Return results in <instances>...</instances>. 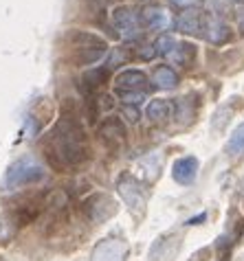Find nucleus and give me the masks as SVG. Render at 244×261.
<instances>
[{"label": "nucleus", "instance_id": "obj_11", "mask_svg": "<svg viewBox=\"0 0 244 261\" xmlns=\"http://www.w3.org/2000/svg\"><path fill=\"white\" fill-rule=\"evenodd\" d=\"M200 27H203V16H200L198 11H183L181 16L176 18V29L181 33H187V35H193L200 31Z\"/></svg>", "mask_w": 244, "mask_h": 261}, {"label": "nucleus", "instance_id": "obj_8", "mask_svg": "<svg viewBox=\"0 0 244 261\" xmlns=\"http://www.w3.org/2000/svg\"><path fill=\"white\" fill-rule=\"evenodd\" d=\"M198 176V158L193 156H183L178 158L172 167V178L176 180L178 185H191Z\"/></svg>", "mask_w": 244, "mask_h": 261}, {"label": "nucleus", "instance_id": "obj_12", "mask_svg": "<svg viewBox=\"0 0 244 261\" xmlns=\"http://www.w3.org/2000/svg\"><path fill=\"white\" fill-rule=\"evenodd\" d=\"M172 110H174V108H172L169 101H165V99H154V101H150V103H148L145 114H148L150 121L161 123V121H167V119H169Z\"/></svg>", "mask_w": 244, "mask_h": 261}, {"label": "nucleus", "instance_id": "obj_22", "mask_svg": "<svg viewBox=\"0 0 244 261\" xmlns=\"http://www.w3.org/2000/svg\"><path fill=\"white\" fill-rule=\"evenodd\" d=\"M126 57H128V53L124 48H114V55L110 57V62H108V66L110 68H114V66H119L121 62H126Z\"/></svg>", "mask_w": 244, "mask_h": 261}, {"label": "nucleus", "instance_id": "obj_16", "mask_svg": "<svg viewBox=\"0 0 244 261\" xmlns=\"http://www.w3.org/2000/svg\"><path fill=\"white\" fill-rule=\"evenodd\" d=\"M106 77H108V70L106 68H92L82 77L84 88H88V92H95L102 88V84H106Z\"/></svg>", "mask_w": 244, "mask_h": 261}, {"label": "nucleus", "instance_id": "obj_21", "mask_svg": "<svg viewBox=\"0 0 244 261\" xmlns=\"http://www.w3.org/2000/svg\"><path fill=\"white\" fill-rule=\"evenodd\" d=\"M119 99L124 101L126 106H136V103H141V101L145 99V95H143V92H126V90H119Z\"/></svg>", "mask_w": 244, "mask_h": 261}, {"label": "nucleus", "instance_id": "obj_5", "mask_svg": "<svg viewBox=\"0 0 244 261\" xmlns=\"http://www.w3.org/2000/svg\"><path fill=\"white\" fill-rule=\"evenodd\" d=\"M126 252H128V246L124 239L110 237L95 246L90 261H126Z\"/></svg>", "mask_w": 244, "mask_h": 261}, {"label": "nucleus", "instance_id": "obj_6", "mask_svg": "<svg viewBox=\"0 0 244 261\" xmlns=\"http://www.w3.org/2000/svg\"><path fill=\"white\" fill-rule=\"evenodd\" d=\"M86 213H88V217L92 222L99 224V222L110 220V217L117 213V204H114V200L110 195L95 193L92 198H88V202H86Z\"/></svg>", "mask_w": 244, "mask_h": 261}, {"label": "nucleus", "instance_id": "obj_18", "mask_svg": "<svg viewBox=\"0 0 244 261\" xmlns=\"http://www.w3.org/2000/svg\"><path fill=\"white\" fill-rule=\"evenodd\" d=\"M174 46H176V40L172 38V35H161V38L154 42V50L156 53H161V55H165V57L172 53V48Z\"/></svg>", "mask_w": 244, "mask_h": 261}, {"label": "nucleus", "instance_id": "obj_19", "mask_svg": "<svg viewBox=\"0 0 244 261\" xmlns=\"http://www.w3.org/2000/svg\"><path fill=\"white\" fill-rule=\"evenodd\" d=\"M205 5L211 11V16H218V18H220V13L229 11V0H205Z\"/></svg>", "mask_w": 244, "mask_h": 261}, {"label": "nucleus", "instance_id": "obj_24", "mask_svg": "<svg viewBox=\"0 0 244 261\" xmlns=\"http://www.w3.org/2000/svg\"><path fill=\"white\" fill-rule=\"evenodd\" d=\"M126 117H128V121H136V119H139V112H136L134 110V108H126Z\"/></svg>", "mask_w": 244, "mask_h": 261}, {"label": "nucleus", "instance_id": "obj_17", "mask_svg": "<svg viewBox=\"0 0 244 261\" xmlns=\"http://www.w3.org/2000/svg\"><path fill=\"white\" fill-rule=\"evenodd\" d=\"M227 151H229L231 156H240V154H244V123H240V125L233 129V134L229 136Z\"/></svg>", "mask_w": 244, "mask_h": 261}, {"label": "nucleus", "instance_id": "obj_7", "mask_svg": "<svg viewBox=\"0 0 244 261\" xmlns=\"http://www.w3.org/2000/svg\"><path fill=\"white\" fill-rule=\"evenodd\" d=\"M200 31L205 33V38L211 42V44H225V42L231 38V31H229V27L222 22L218 16H207L203 18V27H200Z\"/></svg>", "mask_w": 244, "mask_h": 261}, {"label": "nucleus", "instance_id": "obj_15", "mask_svg": "<svg viewBox=\"0 0 244 261\" xmlns=\"http://www.w3.org/2000/svg\"><path fill=\"white\" fill-rule=\"evenodd\" d=\"M99 134L104 136L106 141H121L126 136V127L119 119H106L99 127Z\"/></svg>", "mask_w": 244, "mask_h": 261}, {"label": "nucleus", "instance_id": "obj_4", "mask_svg": "<svg viewBox=\"0 0 244 261\" xmlns=\"http://www.w3.org/2000/svg\"><path fill=\"white\" fill-rule=\"evenodd\" d=\"M112 24L124 40H136L141 35L139 16H136L130 7H117L112 11Z\"/></svg>", "mask_w": 244, "mask_h": 261}, {"label": "nucleus", "instance_id": "obj_9", "mask_svg": "<svg viewBox=\"0 0 244 261\" xmlns=\"http://www.w3.org/2000/svg\"><path fill=\"white\" fill-rule=\"evenodd\" d=\"M141 20H143V24L148 29H152V31H165V29H169V24H172L167 9H163L159 5L145 7V9L141 11Z\"/></svg>", "mask_w": 244, "mask_h": 261}, {"label": "nucleus", "instance_id": "obj_13", "mask_svg": "<svg viewBox=\"0 0 244 261\" xmlns=\"http://www.w3.org/2000/svg\"><path fill=\"white\" fill-rule=\"evenodd\" d=\"M152 84L156 88L172 90V88H176V84H178V75L169 66H159L152 72Z\"/></svg>", "mask_w": 244, "mask_h": 261}, {"label": "nucleus", "instance_id": "obj_10", "mask_svg": "<svg viewBox=\"0 0 244 261\" xmlns=\"http://www.w3.org/2000/svg\"><path fill=\"white\" fill-rule=\"evenodd\" d=\"M117 88L126 92H143L148 88V77L141 70H124L117 75Z\"/></svg>", "mask_w": 244, "mask_h": 261}, {"label": "nucleus", "instance_id": "obj_25", "mask_svg": "<svg viewBox=\"0 0 244 261\" xmlns=\"http://www.w3.org/2000/svg\"><path fill=\"white\" fill-rule=\"evenodd\" d=\"M203 220H205V213H203V215H198V217H193V220H189L187 224H196V222H203Z\"/></svg>", "mask_w": 244, "mask_h": 261}, {"label": "nucleus", "instance_id": "obj_2", "mask_svg": "<svg viewBox=\"0 0 244 261\" xmlns=\"http://www.w3.org/2000/svg\"><path fill=\"white\" fill-rule=\"evenodd\" d=\"M44 178H46V167L35 156L25 154L18 161H13L9 165V169L5 171L3 187L13 191V189H22V187H29V185H38Z\"/></svg>", "mask_w": 244, "mask_h": 261}, {"label": "nucleus", "instance_id": "obj_3", "mask_svg": "<svg viewBox=\"0 0 244 261\" xmlns=\"http://www.w3.org/2000/svg\"><path fill=\"white\" fill-rule=\"evenodd\" d=\"M117 191H119L121 200L126 202V206L130 208L132 213H136V215L143 213L145 202H148V193H145V187H143L139 180L132 176V173H124V176H119Z\"/></svg>", "mask_w": 244, "mask_h": 261}, {"label": "nucleus", "instance_id": "obj_20", "mask_svg": "<svg viewBox=\"0 0 244 261\" xmlns=\"http://www.w3.org/2000/svg\"><path fill=\"white\" fill-rule=\"evenodd\" d=\"M233 114V110H229V108H220V110L216 112V117H213V129H222L227 125V121H229V117Z\"/></svg>", "mask_w": 244, "mask_h": 261}, {"label": "nucleus", "instance_id": "obj_1", "mask_svg": "<svg viewBox=\"0 0 244 261\" xmlns=\"http://www.w3.org/2000/svg\"><path fill=\"white\" fill-rule=\"evenodd\" d=\"M44 147L55 161L62 167H73L86 161L88 156V147H86V134L82 123L75 117H62L51 129Z\"/></svg>", "mask_w": 244, "mask_h": 261}, {"label": "nucleus", "instance_id": "obj_14", "mask_svg": "<svg viewBox=\"0 0 244 261\" xmlns=\"http://www.w3.org/2000/svg\"><path fill=\"white\" fill-rule=\"evenodd\" d=\"M167 57L172 62L181 64V66H187V64L193 62V57H196V46L187 44V42H176V46L172 48V53Z\"/></svg>", "mask_w": 244, "mask_h": 261}, {"label": "nucleus", "instance_id": "obj_26", "mask_svg": "<svg viewBox=\"0 0 244 261\" xmlns=\"http://www.w3.org/2000/svg\"><path fill=\"white\" fill-rule=\"evenodd\" d=\"M242 191H244V182H242Z\"/></svg>", "mask_w": 244, "mask_h": 261}, {"label": "nucleus", "instance_id": "obj_23", "mask_svg": "<svg viewBox=\"0 0 244 261\" xmlns=\"http://www.w3.org/2000/svg\"><path fill=\"white\" fill-rule=\"evenodd\" d=\"M200 0H172V5L178 7V9H191V7H196Z\"/></svg>", "mask_w": 244, "mask_h": 261}]
</instances>
